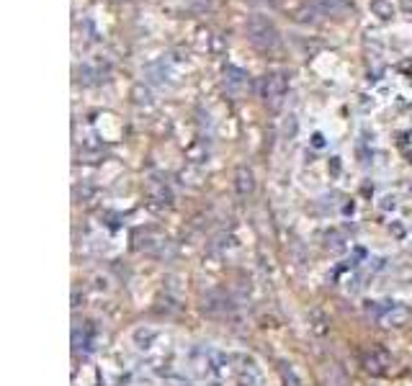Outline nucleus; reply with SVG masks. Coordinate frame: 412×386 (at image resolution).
<instances>
[{"label": "nucleus", "instance_id": "obj_1", "mask_svg": "<svg viewBox=\"0 0 412 386\" xmlns=\"http://www.w3.org/2000/svg\"><path fill=\"white\" fill-rule=\"evenodd\" d=\"M361 366L363 371L371 374V376H387L394 366V358L389 356V350H384L382 345H371L363 350Z\"/></svg>", "mask_w": 412, "mask_h": 386}, {"label": "nucleus", "instance_id": "obj_2", "mask_svg": "<svg viewBox=\"0 0 412 386\" xmlns=\"http://www.w3.org/2000/svg\"><path fill=\"white\" fill-rule=\"evenodd\" d=\"M407 319H410V309L407 307H400V304H387L384 312L379 314V325L382 327H402L407 325Z\"/></svg>", "mask_w": 412, "mask_h": 386}, {"label": "nucleus", "instance_id": "obj_3", "mask_svg": "<svg viewBox=\"0 0 412 386\" xmlns=\"http://www.w3.org/2000/svg\"><path fill=\"white\" fill-rule=\"evenodd\" d=\"M157 338H160V332L155 327H137L132 332V343L139 347V350H150V347L155 345Z\"/></svg>", "mask_w": 412, "mask_h": 386}, {"label": "nucleus", "instance_id": "obj_4", "mask_svg": "<svg viewBox=\"0 0 412 386\" xmlns=\"http://www.w3.org/2000/svg\"><path fill=\"white\" fill-rule=\"evenodd\" d=\"M253 191H256L253 173H250L247 167H240V170H237V193H240V196H250Z\"/></svg>", "mask_w": 412, "mask_h": 386}, {"label": "nucleus", "instance_id": "obj_5", "mask_svg": "<svg viewBox=\"0 0 412 386\" xmlns=\"http://www.w3.org/2000/svg\"><path fill=\"white\" fill-rule=\"evenodd\" d=\"M278 374H281L284 386H305L302 384V378H299V374H296V368L291 366V363H286V360L278 363Z\"/></svg>", "mask_w": 412, "mask_h": 386}]
</instances>
